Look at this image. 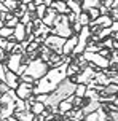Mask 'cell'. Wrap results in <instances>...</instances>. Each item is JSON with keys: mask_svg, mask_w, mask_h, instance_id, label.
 <instances>
[{"mask_svg": "<svg viewBox=\"0 0 118 121\" xmlns=\"http://www.w3.org/2000/svg\"><path fill=\"white\" fill-rule=\"evenodd\" d=\"M67 65L69 62H62L57 67H51L40 80H37V85L34 86V96L38 94H50L61 85L67 77Z\"/></svg>", "mask_w": 118, "mask_h": 121, "instance_id": "1", "label": "cell"}, {"mask_svg": "<svg viewBox=\"0 0 118 121\" xmlns=\"http://www.w3.org/2000/svg\"><path fill=\"white\" fill-rule=\"evenodd\" d=\"M75 88H77V83H75L74 80L66 78L53 92H50V94H38V96H35V97H37V100L43 102L51 112L59 113V108H57L59 104H61L64 99H67L69 96L75 94Z\"/></svg>", "mask_w": 118, "mask_h": 121, "instance_id": "2", "label": "cell"}, {"mask_svg": "<svg viewBox=\"0 0 118 121\" xmlns=\"http://www.w3.org/2000/svg\"><path fill=\"white\" fill-rule=\"evenodd\" d=\"M50 69L51 67H50L48 62H45L42 57H35V59H32L31 62L27 64V70H26V73L31 75L34 80H40Z\"/></svg>", "mask_w": 118, "mask_h": 121, "instance_id": "3", "label": "cell"}, {"mask_svg": "<svg viewBox=\"0 0 118 121\" xmlns=\"http://www.w3.org/2000/svg\"><path fill=\"white\" fill-rule=\"evenodd\" d=\"M51 34L61 35L64 38H69V37L74 35V29H72V24L69 22L67 14H57L56 21H54V26L51 27Z\"/></svg>", "mask_w": 118, "mask_h": 121, "instance_id": "4", "label": "cell"}, {"mask_svg": "<svg viewBox=\"0 0 118 121\" xmlns=\"http://www.w3.org/2000/svg\"><path fill=\"white\" fill-rule=\"evenodd\" d=\"M81 56H83L89 64H93L94 67H97V69H101V70H105V69H109V65H110V60L107 59V57H104V56H101L99 53L85 51Z\"/></svg>", "mask_w": 118, "mask_h": 121, "instance_id": "5", "label": "cell"}, {"mask_svg": "<svg viewBox=\"0 0 118 121\" xmlns=\"http://www.w3.org/2000/svg\"><path fill=\"white\" fill-rule=\"evenodd\" d=\"M66 40H67V38H64V37H61V35L50 34V35L45 38L43 45H46L48 48H51L54 53H57V54H62V48H64V43H66ZM62 56H64V54H62Z\"/></svg>", "mask_w": 118, "mask_h": 121, "instance_id": "6", "label": "cell"}, {"mask_svg": "<svg viewBox=\"0 0 118 121\" xmlns=\"http://www.w3.org/2000/svg\"><path fill=\"white\" fill-rule=\"evenodd\" d=\"M96 69L97 67H94L93 64H89L88 67H85V69H81V72L78 73V75H75V77H72L70 80H74L75 83L78 85V83H83V85H88L91 80H94V77H96Z\"/></svg>", "mask_w": 118, "mask_h": 121, "instance_id": "7", "label": "cell"}, {"mask_svg": "<svg viewBox=\"0 0 118 121\" xmlns=\"http://www.w3.org/2000/svg\"><path fill=\"white\" fill-rule=\"evenodd\" d=\"M22 62H24V54H21V53H10L8 59H6V69L13 70V72H18L19 65Z\"/></svg>", "mask_w": 118, "mask_h": 121, "instance_id": "8", "label": "cell"}, {"mask_svg": "<svg viewBox=\"0 0 118 121\" xmlns=\"http://www.w3.org/2000/svg\"><path fill=\"white\" fill-rule=\"evenodd\" d=\"M16 94H18L19 99H22V100H27L29 97L34 96V85H29V83H24V81H21L19 86L16 88Z\"/></svg>", "mask_w": 118, "mask_h": 121, "instance_id": "9", "label": "cell"}, {"mask_svg": "<svg viewBox=\"0 0 118 121\" xmlns=\"http://www.w3.org/2000/svg\"><path fill=\"white\" fill-rule=\"evenodd\" d=\"M78 45V34H74L72 37H69L66 43H64V48H62V54L64 56H72L75 46Z\"/></svg>", "mask_w": 118, "mask_h": 121, "instance_id": "10", "label": "cell"}, {"mask_svg": "<svg viewBox=\"0 0 118 121\" xmlns=\"http://www.w3.org/2000/svg\"><path fill=\"white\" fill-rule=\"evenodd\" d=\"M113 19L110 14H101L97 19L91 21V26H96V27H101V29H105V27H112Z\"/></svg>", "mask_w": 118, "mask_h": 121, "instance_id": "11", "label": "cell"}, {"mask_svg": "<svg viewBox=\"0 0 118 121\" xmlns=\"http://www.w3.org/2000/svg\"><path fill=\"white\" fill-rule=\"evenodd\" d=\"M5 83L10 86V89H16L21 83V80H19V75L16 72H13V70H8L6 69V77H5Z\"/></svg>", "mask_w": 118, "mask_h": 121, "instance_id": "12", "label": "cell"}, {"mask_svg": "<svg viewBox=\"0 0 118 121\" xmlns=\"http://www.w3.org/2000/svg\"><path fill=\"white\" fill-rule=\"evenodd\" d=\"M74 100H75V94H72V96H69L67 99H64L61 104H59V115H66L67 112H70V110L74 108Z\"/></svg>", "mask_w": 118, "mask_h": 121, "instance_id": "13", "label": "cell"}, {"mask_svg": "<svg viewBox=\"0 0 118 121\" xmlns=\"http://www.w3.org/2000/svg\"><path fill=\"white\" fill-rule=\"evenodd\" d=\"M13 38H14V40H16L18 43L24 42L26 38H27V30H26V24L19 22V24L14 27V34H13Z\"/></svg>", "mask_w": 118, "mask_h": 121, "instance_id": "14", "label": "cell"}, {"mask_svg": "<svg viewBox=\"0 0 118 121\" xmlns=\"http://www.w3.org/2000/svg\"><path fill=\"white\" fill-rule=\"evenodd\" d=\"M57 14L59 13L54 10V8H51V6H48V10H46V14L43 16V24H46V26H50V27H53L54 26V21H56V18H57Z\"/></svg>", "mask_w": 118, "mask_h": 121, "instance_id": "15", "label": "cell"}, {"mask_svg": "<svg viewBox=\"0 0 118 121\" xmlns=\"http://www.w3.org/2000/svg\"><path fill=\"white\" fill-rule=\"evenodd\" d=\"M101 107H102V102H101V100H88V102L81 107V110H83V113H85V115H88V113L97 112Z\"/></svg>", "mask_w": 118, "mask_h": 121, "instance_id": "16", "label": "cell"}, {"mask_svg": "<svg viewBox=\"0 0 118 121\" xmlns=\"http://www.w3.org/2000/svg\"><path fill=\"white\" fill-rule=\"evenodd\" d=\"M51 8H54L59 14H69V13H72L70 8H69V5H67V2H61V0H54Z\"/></svg>", "mask_w": 118, "mask_h": 121, "instance_id": "17", "label": "cell"}, {"mask_svg": "<svg viewBox=\"0 0 118 121\" xmlns=\"http://www.w3.org/2000/svg\"><path fill=\"white\" fill-rule=\"evenodd\" d=\"M48 108L46 105H45L43 102H40V100H37V97H35V100L32 102V105H31V112L34 113L35 116H38V115H42L45 110Z\"/></svg>", "mask_w": 118, "mask_h": 121, "instance_id": "18", "label": "cell"}, {"mask_svg": "<svg viewBox=\"0 0 118 121\" xmlns=\"http://www.w3.org/2000/svg\"><path fill=\"white\" fill-rule=\"evenodd\" d=\"M102 5V0H81V10L88 11L89 8H99Z\"/></svg>", "mask_w": 118, "mask_h": 121, "instance_id": "19", "label": "cell"}, {"mask_svg": "<svg viewBox=\"0 0 118 121\" xmlns=\"http://www.w3.org/2000/svg\"><path fill=\"white\" fill-rule=\"evenodd\" d=\"M81 70V67L77 64V62H69L67 65V77L69 78H72V77H75V75H78Z\"/></svg>", "mask_w": 118, "mask_h": 121, "instance_id": "20", "label": "cell"}, {"mask_svg": "<svg viewBox=\"0 0 118 121\" xmlns=\"http://www.w3.org/2000/svg\"><path fill=\"white\" fill-rule=\"evenodd\" d=\"M67 5L70 8V11L75 13V14H80L83 11L81 10V2H78V0H67Z\"/></svg>", "mask_w": 118, "mask_h": 121, "instance_id": "21", "label": "cell"}, {"mask_svg": "<svg viewBox=\"0 0 118 121\" xmlns=\"http://www.w3.org/2000/svg\"><path fill=\"white\" fill-rule=\"evenodd\" d=\"M6 5V8H8V11H11V13H14V11H18L19 10V0H5L3 2Z\"/></svg>", "mask_w": 118, "mask_h": 121, "instance_id": "22", "label": "cell"}, {"mask_svg": "<svg viewBox=\"0 0 118 121\" xmlns=\"http://www.w3.org/2000/svg\"><path fill=\"white\" fill-rule=\"evenodd\" d=\"M86 91H88V85L78 83V85H77V88H75V96H77V97H83V99H85Z\"/></svg>", "mask_w": 118, "mask_h": 121, "instance_id": "23", "label": "cell"}, {"mask_svg": "<svg viewBox=\"0 0 118 121\" xmlns=\"http://www.w3.org/2000/svg\"><path fill=\"white\" fill-rule=\"evenodd\" d=\"M78 22H80L83 27H85V26H89V24H91V18H89L88 11H81L80 14H78Z\"/></svg>", "mask_w": 118, "mask_h": 121, "instance_id": "24", "label": "cell"}, {"mask_svg": "<svg viewBox=\"0 0 118 121\" xmlns=\"http://www.w3.org/2000/svg\"><path fill=\"white\" fill-rule=\"evenodd\" d=\"M104 92H105L107 96H117V94H118V85H115V83L107 85L105 89H104Z\"/></svg>", "mask_w": 118, "mask_h": 121, "instance_id": "25", "label": "cell"}, {"mask_svg": "<svg viewBox=\"0 0 118 121\" xmlns=\"http://www.w3.org/2000/svg\"><path fill=\"white\" fill-rule=\"evenodd\" d=\"M13 34H14V29H13V27L5 26L3 29H0V37H2V38H11Z\"/></svg>", "mask_w": 118, "mask_h": 121, "instance_id": "26", "label": "cell"}, {"mask_svg": "<svg viewBox=\"0 0 118 121\" xmlns=\"http://www.w3.org/2000/svg\"><path fill=\"white\" fill-rule=\"evenodd\" d=\"M46 10H48V6L45 5H38L37 6V10H35V14H37V18H40V19H43V16L46 14Z\"/></svg>", "mask_w": 118, "mask_h": 121, "instance_id": "27", "label": "cell"}, {"mask_svg": "<svg viewBox=\"0 0 118 121\" xmlns=\"http://www.w3.org/2000/svg\"><path fill=\"white\" fill-rule=\"evenodd\" d=\"M88 14H89L91 21H94V19H97L101 16V10L99 8H89V10H88Z\"/></svg>", "mask_w": 118, "mask_h": 121, "instance_id": "28", "label": "cell"}, {"mask_svg": "<svg viewBox=\"0 0 118 121\" xmlns=\"http://www.w3.org/2000/svg\"><path fill=\"white\" fill-rule=\"evenodd\" d=\"M113 42H115V38H112V37L104 38V40H102V46H104V48H109V49H113Z\"/></svg>", "mask_w": 118, "mask_h": 121, "instance_id": "29", "label": "cell"}, {"mask_svg": "<svg viewBox=\"0 0 118 121\" xmlns=\"http://www.w3.org/2000/svg\"><path fill=\"white\" fill-rule=\"evenodd\" d=\"M19 22H21V19H19L18 16H13V18L10 19V21H6L5 24L8 26V27H13V29H14V27H16V26H18Z\"/></svg>", "mask_w": 118, "mask_h": 121, "instance_id": "30", "label": "cell"}, {"mask_svg": "<svg viewBox=\"0 0 118 121\" xmlns=\"http://www.w3.org/2000/svg\"><path fill=\"white\" fill-rule=\"evenodd\" d=\"M85 100H86V99H83V97H77V96H75V100H74V108H81V107L85 105Z\"/></svg>", "mask_w": 118, "mask_h": 121, "instance_id": "31", "label": "cell"}, {"mask_svg": "<svg viewBox=\"0 0 118 121\" xmlns=\"http://www.w3.org/2000/svg\"><path fill=\"white\" fill-rule=\"evenodd\" d=\"M8 91H10V86L6 85L3 80H0V92H2V94H5V92H8Z\"/></svg>", "mask_w": 118, "mask_h": 121, "instance_id": "32", "label": "cell"}, {"mask_svg": "<svg viewBox=\"0 0 118 121\" xmlns=\"http://www.w3.org/2000/svg\"><path fill=\"white\" fill-rule=\"evenodd\" d=\"M72 29H74V34H80L81 29H83V26L77 21V22H74V24H72Z\"/></svg>", "mask_w": 118, "mask_h": 121, "instance_id": "33", "label": "cell"}, {"mask_svg": "<svg viewBox=\"0 0 118 121\" xmlns=\"http://www.w3.org/2000/svg\"><path fill=\"white\" fill-rule=\"evenodd\" d=\"M109 121H118V110H113L109 113Z\"/></svg>", "mask_w": 118, "mask_h": 121, "instance_id": "34", "label": "cell"}, {"mask_svg": "<svg viewBox=\"0 0 118 121\" xmlns=\"http://www.w3.org/2000/svg\"><path fill=\"white\" fill-rule=\"evenodd\" d=\"M6 59H8V53H6L3 48H0V60L3 62V60H6Z\"/></svg>", "mask_w": 118, "mask_h": 121, "instance_id": "35", "label": "cell"}, {"mask_svg": "<svg viewBox=\"0 0 118 121\" xmlns=\"http://www.w3.org/2000/svg\"><path fill=\"white\" fill-rule=\"evenodd\" d=\"M27 10L31 13H35V10H37V5L34 3V2H31V3H27Z\"/></svg>", "mask_w": 118, "mask_h": 121, "instance_id": "36", "label": "cell"}, {"mask_svg": "<svg viewBox=\"0 0 118 121\" xmlns=\"http://www.w3.org/2000/svg\"><path fill=\"white\" fill-rule=\"evenodd\" d=\"M99 10H101V14H109V13H110V10H109V8H107L104 3L99 6Z\"/></svg>", "mask_w": 118, "mask_h": 121, "instance_id": "37", "label": "cell"}, {"mask_svg": "<svg viewBox=\"0 0 118 121\" xmlns=\"http://www.w3.org/2000/svg\"><path fill=\"white\" fill-rule=\"evenodd\" d=\"M6 45H8V38H2V37H0V48L5 49Z\"/></svg>", "mask_w": 118, "mask_h": 121, "instance_id": "38", "label": "cell"}, {"mask_svg": "<svg viewBox=\"0 0 118 121\" xmlns=\"http://www.w3.org/2000/svg\"><path fill=\"white\" fill-rule=\"evenodd\" d=\"M0 13H10V11H8V8H6V5L3 3V2H0Z\"/></svg>", "mask_w": 118, "mask_h": 121, "instance_id": "39", "label": "cell"}, {"mask_svg": "<svg viewBox=\"0 0 118 121\" xmlns=\"http://www.w3.org/2000/svg\"><path fill=\"white\" fill-rule=\"evenodd\" d=\"M112 30H113V34H115V32H118V19H117V21H113V24H112Z\"/></svg>", "mask_w": 118, "mask_h": 121, "instance_id": "40", "label": "cell"}, {"mask_svg": "<svg viewBox=\"0 0 118 121\" xmlns=\"http://www.w3.org/2000/svg\"><path fill=\"white\" fill-rule=\"evenodd\" d=\"M53 2H54V0H43V3L46 6H51V5H53Z\"/></svg>", "mask_w": 118, "mask_h": 121, "instance_id": "41", "label": "cell"}, {"mask_svg": "<svg viewBox=\"0 0 118 121\" xmlns=\"http://www.w3.org/2000/svg\"><path fill=\"white\" fill-rule=\"evenodd\" d=\"M34 3H35V5H43V0H34Z\"/></svg>", "mask_w": 118, "mask_h": 121, "instance_id": "42", "label": "cell"}, {"mask_svg": "<svg viewBox=\"0 0 118 121\" xmlns=\"http://www.w3.org/2000/svg\"><path fill=\"white\" fill-rule=\"evenodd\" d=\"M113 49H117V51H118V40L113 42Z\"/></svg>", "mask_w": 118, "mask_h": 121, "instance_id": "43", "label": "cell"}, {"mask_svg": "<svg viewBox=\"0 0 118 121\" xmlns=\"http://www.w3.org/2000/svg\"><path fill=\"white\" fill-rule=\"evenodd\" d=\"M21 3H31V2H34V0H19Z\"/></svg>", "mask_w": 118, "mask_h": 121, "instance_id": "44", "label": "cell"}, {"mask_svg": "<svg viewBox=\"0 0 118 121\" xmlns=\"http://www.w3.org/2000/svg\"><path fill=\"white\" fill-rule=\"evenodd\" d=\"M5 26H6V24H5V21H0V29H3Z\"/></svg>", "mask_w": 118, "mask_h": 121, "instance_id": "45", "label": "cell"}, {"mask_svg": "<svg viewBox=\"0 0 118 121\" xmlns=\"http://www.w3.org/2000/svg\"><path fill=\"white\" fill-rule=\"evenodd\" d=\"M113 38H115V40H118V32H115V34H113Z\"/></svg>", "mask_w": 118, "mask_h": 121, "instance_id": "46", "label": "cell"}, {"mask_svg": "<svg viewBox=\"0 0 118 121\" xmlns=\"http://www.w3.org/2000/svg\"><path fill=\"white\" fill-rule=\"evenodd\" d=\"M61 2H67V0H61Z\"/></svg>", "mask_w": 118, "mask_h": 121, "instance_id": "47", "label": "cell"}, {"mask_svg": "<svg viewBox=\"0 0 118 121\" xmlns=\"http://www.w3.org/2000/svg\"><path fill=\"white\" fill-rule=\"evenodd\" d=\"M0 2H5V0H0Z\"/></svg>", "mask_w": 118, "mask_h": 121, "instance_id": "48", "label": "cell"}, {"mask_svg": "<svg viewBox=\"0 0 118 121\" xmlns=\"http://www.w3.org/2000/svg\"><path fill=\"white\" fill-rule=\"evenodd\" d=\"M78 2H81V0H78Z\"/></svg>", "mask_w": 118, "mask_h": 121, "instance_id": "49", "label": "cell"}, {"mask_svg": "<svg viewBox=\"0 0 118 121\" xmlns=\"http://www.w3.org/2000/svg\"><path fill=\"white\" fill-rule=\"evenodd\" d=\"M83 121H85V120H83Z\"/></svg>", "mask_w": 118, "mask_h": 121, "instance_id": "50", "label": "cell"}, {"mask_svg": "<svg viewBox=\"0 0 118 121\" xmlns=\"http://www.w3.org/2000/svg\"><path fill=\"white\" fill-rule=\"evenodd\" d=\"M72 121H74V120H72Z\"/></svg>", "mask_w": 118, "mask_h": 121, "instance_id": "51", "label": "cell"}]
</instances>
